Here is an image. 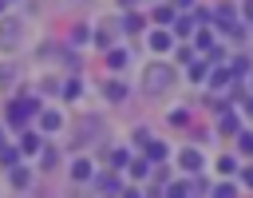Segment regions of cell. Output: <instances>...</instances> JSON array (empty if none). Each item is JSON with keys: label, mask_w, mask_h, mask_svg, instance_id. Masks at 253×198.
Here are the masks:
<instances>
[{"label": "cell", "mask_w": 253, "mask_h": 198, "mask_svg": "<svg viewBox=\"0 0 253 198\" xmlns=\"http://www.w3.org/2000/svg\"><path fill=\"white\" fill-rule=\"evenodd\" d=\"M107 95H111V99H123V95H126V87H123V83H111V87H107Z\"/></svg>", "instance_id": "cell-7"}, {"label": "cell", "mask_w": 253, "mask_h": 198, "mask_svg": "<svg viewBox=\"0 0 253 198\" xmlns=\"http://www.w3.org/2000/svg\"><path fill=\"white\" fill-rule=\"evenodd\" d=\"M178 4H182V8H186V4H194V0H178Z\"/></svg>", "instance_id": "cell-16"}, {"label": "cell", "mask_w": 253, "mask_h": 198, "mask_svg": "<svg viewBox=\"0 0 253 198\" xmlns=\"http://www.w3.org/2000/svg\"><path fill=\"white\" fill-rule=\"evenodd\" d=\"M20 32H24L20 20H0V48H4V51L20 48Z\"/></svg>", "instance_id": "cell-2"}, {"label": "cell", "mask_w": 253, "mask_h": 198, "mask_svg": "<svg viewBox=\"0 0 253 198\" xmlns=\"http://www.w3.org/2000/svg\"><path fill=\"white\" fill-rule=\"evenodd\" d=\"M213 198H233V186H229V182H221V186L213 190Z\"/></svg>", "instance_id": "cell-10"}, {"label": "cell", "mask_w": 253, "mask_h": 198, "mask_svg": "<svg viewBox=\"0 0 253 198\" xmlns=\"http://www.w3.org/2000/svg\"><path fill=\"white\" fill-rule=\"evenodd\" d=\"M126 63V51H111V67H123Z\"/></svg>", "instance_id": "cell-11"}, {"label": "cell", "mask_w": 253, "mask_h": 198, "mask_svg": "<svg viewBox=\"0 0 253 198\" xmlns=\"http://www.w3.org/2000/svg\"><path fill=\"white\" fill-rule=\"evenodd\" d=\"M241 178H245V186H253V166H249V170H245Z\"/></svg>", "instance_id": "cell-14"}, {"label": "cell", "mask_w": 253, "mask_h": 198, "mask_svg": "<svg viewBox=\"0 0 253 198\" xmlns=\"http://www.w3.org/2000/svg\"><path fill=\"white\" fill-rule=\"evenodd\" d=\"M182 166H186V170H198V166H202V154H198V150H182Z\"/></svg>", "instance_id": "cell-4"}, {"label": "cell", "mask_w": 253, "mask_h": 198, "mask_svg": "<svg viewBox=\"0 0 253 198\" xmlns=\"http://www.w3.org/2000/svg\"><path fill=\"white\" fill-rule=\"evenodd\" d=\"M71 174H75V178H87V174H91V162H87V158H79V162L71 166Z\"/></svg>", "instance_id": "cell-6"}, {"label": "cell", "mask_w": 253, "mask_h": 198, "mask_svg": "<svg viewBox=\"0 0 253 198\" xmlns=\"http://www.w3.org/2000/svg\"><path fill=\"white\" fill-rule=\"evenodd\" d=\"M111 36H115V24L107 20V24L99 28V36H95V44H99V48H107V44H111Z\"/></svg>", "instance_id": "cell-3"}, {"label": "cell", "mask_w": 253, "mask_h": 198, "mask_svg": "<svg viewBox=\"0 0 253 198\" xmlns=\"http://www.w3.org/2000/svg\"><path fill=\"white\" fill-rule=\"evenodd\" d=\"M43 127H47V131H55V127H59V115H55V111H47V115H43Z\"/></svg>", "instance_id": "cell-8"}, {"label": "cell", "mask_w": 253, "mask_h": 198, "mask_svg": "<svg viewBox=\"0 0 253 198\" xmlns=\"http://www.w3.org/2000/svg\"><path fill=\"white\" fill-rule=\"evenodd\" d=\"M67 4H83V0H67Z\"/></svg>", "instance_id": "cell-17"}, {"label": "cell", "mask_w": 253, "mask_h": 198, "mask_svg": "<svg viewBox=\"0 0 253 198\" xmlns=\"http://www.w3.org/2000/svg\"><path fill=\"white\" fill-rule=\"evenodd\" d=\"M245 16H253V0H249V4H245Z\"/></svg>", "instance_id": "cell-15"}, {"label": "cell", "mask_w": 253, "mask_h": 198, "mask_svg": "<svg viewBox=\"0 0 253 198\" xmlns=\"http://www.w3.org/2000/svg\"><path fill=\"white\" fill-rule=\"evenodd\" d=\"M150 48H154V51H166V48H170V36L154 32V36H150Z\"/></svg>", "instance_id": "cell-5"}, {"label": "cell", "mask_w": 253, "mask_h": 198, "mask_svg": "<svg viewBox=\"0 0 253 198\" xmlns=\"http://www.w3.org/2000/svg\"><path fill=\"white\" fill-rule=\"evenodd\" d=\"M150 158H154V162L166 158V147H162V143H150Z\"/></svg>", "instance_id": "cell-9"}, {"label": "cell", "mask_w": 253, "mask_h": 198, "mask_svg": "<svg viewBox=\"0 0 253 198\" xmlns=\"http://www.w3.org/2000/svg\"><path fill=\"white\" fill-rule=\"evenodd\" d=\"M241 150H253V135H241Z\"/></svg>", "instance_id": "cell-13"}, {"label": "cell", "mask_w": 253, "mask_h": 198, "mask_svg": "<svg viewBox=\"0 0 253 198\" xmlns=\"http://www.w3.org/2000/svg\"><path fill=\"white\" fill-rule=\"evenodd\" d=\"M0 162H4V166H12V162H16V150H12V147H8V150H0Z\"/></svg>", "instance_id": "cell-12"}, {"label": "cell", "mask_w": 253, "mask_h": 198, "mask_svg": "<svg viewBox=\"0 0 253 198\" xmlns=\"http://www.w3.org/2000/svg\"><path fill=\"white\" fill-rule=\"evenodd\" d=\"M142 87H146V95H162V91H170V87H174V71H170V63H150L146 75H142Z\"/></svg>", "instance_id": "cell-1"}]
</instances>
